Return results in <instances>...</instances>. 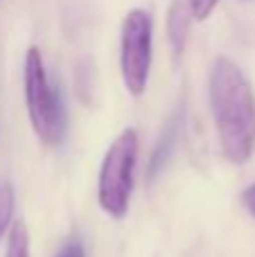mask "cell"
<instances>
[{"label":"cell","instance_id":"obj_11","mask_svg":"<svg viewBox=\"0 0 255 257\" xmlns=\"http://www.w3.org/2000/svg\"><path fill=\"white\" fill-rule=\"evenodd\" d=\"M239 201H242L244 210H246L248 214L255 219V183H251V185L246 187V190L242 192V196H239Z\"/></svg>","mask_w":255,"mask_h":257},{"label":"cell","instance_id":"obj_4","mask_svg":"<svg viewBox=\"0 0 255 257\" xmlns=\"http://www.w3.org/2000/svg\"><path fill=\"white\" fill-rule=\"evenodd\" d=\"M154 57V18L147 9L126 12L120 30V70L129 95L140 97L147 90Z\"/></svg>","mask_w":255,"mask_h":257},{"label":"cell","instance_id":"obj_9","mask_svg":"<svg viewBox=\"0 0 255 257\" xmlns=\"http://www.w3.org/2000/svg\"><path fill=\"white\" fill-rule=\"evenodd\" d=\"M219 0H188V9H190V16L194 21H208L210 14L217 9Z\"/></svg>","mask_w":255,"mask_h":257},{"label":"cell","instance_id":"obj_1","mask_svg":"<svg viewBox=\"0 0 255 257\" xmlns=\"http://www.w3.org/2000/svg\"><path fill=\"white\" fill-rule=\"evenodd\" d=\"M208 102L224 158L246 165L255 154V90L244 70L226 54L212 61Z\"/></svg>","mask_w":255,"mask_h":257},{"label":"cell","instance_id":"obj_5","mask_svg":"<svg viewBox=\"0 0 255 257\" xmlns=\"http://www.w3.org/2000/svg\"><path fill=\"white\" fill-rule=\"evenodd\" d=\"M181 122H183V113H181V108H179V111H174L170 115V120L165 122L161 136H158L156 145H154V151L147 163V181H154V178L165 169V165L170 163L172 154H174V149H176V142H179Z\"/></svg>","mask_w":255,"mask_h":257},{"label":"cell","instance_id":"obj_8","mask_svg":"<svg viewBox=\"0 0 255 257\" xmlns=\"http://www.w3.org/2000/svg\"><path fill=\"white\" fill-rule=\"evenodd\" d=\"M14 205H16L14 187L9 185V183H0V235H3V232L12 226Z\"/></svg>","mask_w":255,"mask_h":257},{"label":"cell","instance_id":"obj_7","mask_svg":"<svg viewBox=\"0 0 255 257\" xmlns=\"http://www.w3.org/2000/svg\"><path fill=\"white\" fill-rule=\"evenodd\" d=\"M5 257H30V230L23 221H14L9 228Z\"/></svg>","mask_w":255,"mask_h":257},{"label":"cell","instance_id":"obj_2","mask_svg":"<svg viewBox=\"0 0 255 257\" xmlns=\"http://www.w3.org/2000/svg\"><path fill=\"white\" fill-rule=\"evenodd\" d=\"M23 86H25V104L30 124L36 138L45 147H59L66 140L68 117L61 90L52 84L43 63V54L36 45H30L25 52V70H23Z\"/></svg>","mask_w":255,"mask_h":257},{"label":"cell","instance_id":"obj_6","mask_svg":"<svg viewBox=\"0 0 255 257\" xmlns=\"http://www.w3.org/2000/svg\"><path fill=\"white\" fill-rule=\"evenodd\" d=\"M190 9L183 7L181 0H176L170 9L167 16V34H170V43L174 50V57L179 59L185 50V41H188V30H190Z\"/></svg>","mask_w":255,"mask_h":257},{"label":"cell","instance_id":"obj_3","mask_svg":"<svg viewBox=\"0 0 255 257\" xmlns=\"http://www.w3.org/2000/svg\"><path fill=\"white\" fill-rule=\"evenodd\" d=\"M138 149V131L134 126H129L111 142V147L106 149V156L102 160L97 178V203L113 219H124L126 212H129L136 183Z\"/></svg>","mask_w":255,"mask_h":257},{"label":"cell","instance_id":"obj_10","mask_svg":"<svg viewBox=\"0 0 255 257\" xmlns=\"http://www.w3.org/2000/svg\"><path fill=\"white\" fill-rule=\"evenodd\" d=\"M54 257H86L84 241H81L79 237H72V239H68L66 244L61 246V250Z\"/></svg>","mask_w":255,"mask_h":257}]
</instances>
